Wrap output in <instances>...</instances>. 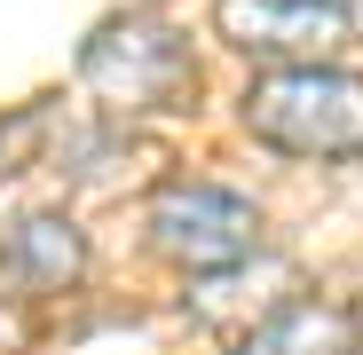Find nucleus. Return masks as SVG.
<instances>
[{
    "label": "nucleus",
    "mask_w": 363,
    "mask_h": 355,
    "mask_svg": "<svg viewBox=\"0 0 363 355\" xmlns=\"http://www.w3.org/2000/svg\"><path fill=\"white\" fill-rule=\"evenodd\" d=\"M253 142L284 158H363V72L340 64H284L245 87Z\"/></svg>",
    "instance_id": "f257e3e1"
},
{
    "label": "nucleus",
    "mask_w": 363,
    "mask_h": 355,
    "mask_svg": "<svg viewBox=\"0 0 363 355\" xmlns=\"http://www.w3.org/2000/svg\"><path fill=\"white\" fill-rule=\"evenodd\" d=\"M79 87L103 95L111 111H166L198 87V64L182 32H166L158 16H111L79 47Z\"/></svg>",
    "instance_id": "f03ea898"
},
{
    "label": "nucleus",
    "mask_w": 363,
    "mask_h": 355,
    "mask_svg": "<svg viewBox=\"0 0 363 355\" xmlns=\"http://www.w3.org/2000/svg\"><path fill=\"white\" fill-rule=\"evenodd\" d=\"M150 245L174 269H190V276H221L237 261H253L261 213L237 198V190H221V182H174L150 205Z\"/></svg>",
    "instance_id": "7ed1b4c3"
},
{
    "label": "nucleus",
    "mask_w": 363,
    "mask_h": 355,
    "mask_svg": "<svg viewBox=\"0 0 363 355\" xmlns=\"http://www.w3.org/2000/svg\"><path fill=\"white\" fill-rule=\"evenodd\" d=\"M221 40L253 64H332V47H347V9L340 0H221L213 9Z\"/></svg>",
    "instance_id": "20e7f679"
},
{
    "label": "nucleus",
    "mask_w": 363,
    "mask_h": 355,
    "mask_svg": "<svg viewBox=\"0 0 363 355\" xmlns=\"http://www.w3.org/2000/svg\"><path fill=\"white\" fill-rule=\"evenodd\" d=\"M0 269L16 284H32V292H64V284H79L87 245H79V229L64 213H24L9 229V245H0Z\"/></svg>",
    "instance_id": "39448f33"
},
{
    "label": "nucleus",
    "mask_w": 363,
    "mask_h": 355,
    "mask_svg": "<svg viewBox=\"0 0 363 355\" xmlns=\"http://www.w3.org/2000/svg\"><path fill=\"white\" fill-rule=\"evenodd\" d=\"M347 347H355V316L340 300H284L269 324L237 339V355H347Z\"/></svg>",
    "instance_id": "423d86ee"
},
{
    "label": "nucleus",
    "mask_w": 363,
    "mask_h": 355,
    "mask_svg": "<svg viewBox=\"0 0 363 355\" xmlns=\"http://www.w3.org/2000/svg\"><path fill=\"white\" fill-rule=\"evenodd\" d=\"M0 339H9V308H0Z\"/></svg>",
    "instance_id": "0eeeda50"
}]
</instances>
